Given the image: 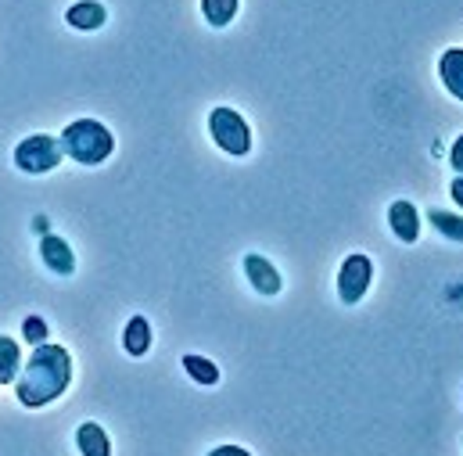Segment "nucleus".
<instances>
[{"label":"nucleus","instance_id":"1","mask_svg":"<svg viewBox=\"0 0 463 456\" xmlns=\"http://www.w3.org/2000/svg\"><path fill=\"white\" fill-rule=\"evenodd\" d=\"M72 385V356L65 345H36L33 356L25 359L18 381H14V395L25 410H43L54 399H61Z\"/></svg>","mask_w":463,"mask_h":456},{"label":"nucleus","instance_id":"3","mask_svg":"<svg viewBox=\"0 0 463 456\" xmlns=\"http://www.w3.org/2000/svg\"><path fill=\"white\" fill-rule=\"evenodd\" d=\"M65 158V147L58 137H47V133H33L25 140H18L14 147V169L18 173H29V176H43L51 169H58Z\"/></svg>","mask_w":463,"mask_h":456},{"label":"nucleus","instance_id":"16","mask_svg":"<svg viewBox=\"0 0 463 456\" xmlns=\"http://www.w3.org/2000/svg\"><path fill=\"white\" fill-rule=\"evenodd\" d=\"M428 220H431V227L439 230L442 237H449V241H460V244H463V216H460V213L431 209V213H428Z\"/></svg>","mask_w":463,"mask_h":456},{"label":"nucleus","instance_id":"15","mask_svg":"<svg viewBox=\"0 0 463 456\" xmlns=\"http://www.w3.org/2000/svg\"><path fill=\"white\" fill-rule=\"evenodd\" d=\"M184 370L191 374V381L198 385H220V366L213 359H202V356H184Z\"/></svg>","mask_w":463,"mask_h":456},{"label":"nucleus","instance_id":"14","mask_svg":"<svg viewBox=\"0 0 463 456\" xmlns=\"http://www.w3.org/2000/svg\"><path fill=\"white\" fill-rule=\"evenodd\" d=\"M237 7H241V0H202V14H205V22H209L213 29L231 25Z\"/></svg>","mask_w":463,"mask_h":456},{"label":"nucleus","instance_id":"2","mask_svg":"<svg viewBox=\"0 0 463 456\" xmlns=\"http://www.w3.org/2000/svg\"><path fill=\"white\" fill-rule=\"evenodd\" d=\"M61 147H65V155H69L72 162H80V166H101V162L112 158L116 137H112V129H109L105 122H98V119H76V122H69V126L61 129Z\"/></svg>","mask_w":463,"mask_h":456},{"label":"nucleus","instance_id":"5","mask_svg":"<svg viewBox=\"0 0 463 456\" xmlns=\"http://www.w3.org/2000/svg\"><path fill=\"white\" fill-rule=\"evenodd\" d=\"M370 280H373V259L363 255V252H352L338 270V299L345 306L363 302V295L370 291Z\"/></svg>","mask_w":463,"mask_h":456},{"label":"nucleus","instance_id":"11","mask_svg":"<svg viewBox=\"0 0 463 456\" xmlns=\"http://www.w3.org/2000/svg\"><path fill=\"white\" fill-rule=\"evenodd\" d=\"M439 76H442V87L463 101V47H449L442 58H439Z\"/></svg>","mask_w":463,"mask_h":456},{"label":"nucleus","instance_id":"18","mask_svg":"<svg viewBox=\"0 0 463 456\" xmlns=\"http://www.w3.org/2000/svg\"><path fill=\"white\" fill-rule=\"evenodd\" d=\"M449 166L463 176V133L457 137V144H453V151H449Z\"/></svg>","mask_w":463,"mask_h":456},{"label":"nucleus","instance_id":"7","mask_svg":"<svg viewBox=\"0 0 463 456\" xmlns=\"http://www.w3.org/2000/svg\"><path fill=\"white\" fill-rule=\"evenodd\" d=\"M40 259H43L47 270L58 273V277H72V273H76V255H72L69 241L58 237V233H43V237H40Z\"/></svg>","mask_w":463,"mask_h":456},{"label":"nucleus","instance_id":"13","mask_svg":"<svg viewBox=\"0 0 463 456\" xmlns=\"http://www.w3.org/2000/svg\"><path fill=\"white\" fill-rule=\"evenodd\" d=\"M22 345L7 335H0V385H14L22 374Z\"/></svg>","mask_w":463,"mask_h":456},{"label":"nucleus","instance_id":"17","mask_svg":"<svg viewBox=\"0 0 463 456\" xmlns=\"http://www.w3.org/2000/svg\"><path fill=\"white\" fill-rule=\"evenodd\" d=\"M22 338L33 345H43L47 342V320L43 317H25V324H22Z\"/></svg>","mask_w":463,"mask_h":456},{"label":"nucleus","instance_id":"12","mask_svg":"<svg viewBox=\"0 0 463 456\" xmlns=\"http://www.w3.org/2000/svg\"><path fill=\"white\" fill-rule=\"evenodd\" d=\"M122 348L129 352V356H147V348H151V324H147V317H129L126 320V328H122Z\"/></svg>","mask_w":463,"mask_h":456},{"label":"nucleus","instance_id":"8","mask_svg":"<svg viewBox=\"0 0 463 456\" xmlns=\"http://www.w3.org/2000/svg\"><path fill=\"white\" fill-rule=\"evenodd\" d=\"M388 227L392 233L402 241V244H413L417 237H420V213L413 209V202H392V209H388Z\"/></svg>","mask_w":463,"mask_h":456},{"label":"nucleus","instance_id":"10","mask_svg":"<svg viewBox=\"0 0 463 456\" xmlns=\"http://www.w3.org/2000/svg\"><path fill=\"white\" fill-rule=\"evenodd\" d=\"M76 450L83 456H112V439H109V432L101 424L83 421L76 428Z\"/></svg>","mask_w":463,"mask_h":456},{"label":"nucleus","instance_id":"19","mask_svg":"<svg viewBox=\"0 0 463 456\" xmlns=\"http://www.w3.org/2000/svg\"><path fill=\"white\" fill-rule=\"evenodd\" d=\"M209 456H251L248 450H241V446H216Z\"/></svg>","mask_w":463,"mask_h":456},{"label":"nucleus","instance_id":"6","mask_svg":"<svg viewBox=\"0 0 463 456\" xmlns=\"http://www.w3.org/2000/svg\"><path fill=\"white\" fill-rule=\"evenodd\" d=\"M244 277H248V284H251L259 295H266V299L280 295V288H284V277L277 273V266H273L266 255H259V252H248V255H244Z\"/></svg>","mask_w":463,"mask_h":456},{"label":"nucleus","instance_id":"9","mask_svg":"<svg viewBox=\"0 0 463 456\" xmlns=\"http://www.w3.org/2000/svg\"><path fill=\"white\" fill-rule=\"evenodd\" d=\"M65 22H69L72 29H80V33H94V29H101V25L109 22V11H105L101 0H76V4L65 11Z\"/></svg>","mask_w":463,"mask_h":456},{"label":"nucleus","instance_id":"20","mask_svg":"<svg viewBox=\"0 0 463 456\" xmlns=\"http://www.w3.org/2000/svg\"><path fill=\"white\" fill-rule=\"evenodd\" d=\"M449 195H453V202H457V205L463 209V176H457V180L449 184Z\"/></svg>","mask_w":463,"mask_h":456},{"label":"nucleus","instance_id":"4","mask_svg":"<svg viewBox=\"0 0 463 456\" xmlns=\"http://www.w3.org/2000/svg\"><path fill=\"white\" fill-rule=\"evenodd\" d=\"M209 133H213L216 147L233 155V158H244L251 151V129H248L244 115L237 112V109H227V105L213 109L209 112Z\"/></svg>","mask_w":463,"mask_h":456}]
</instances>
